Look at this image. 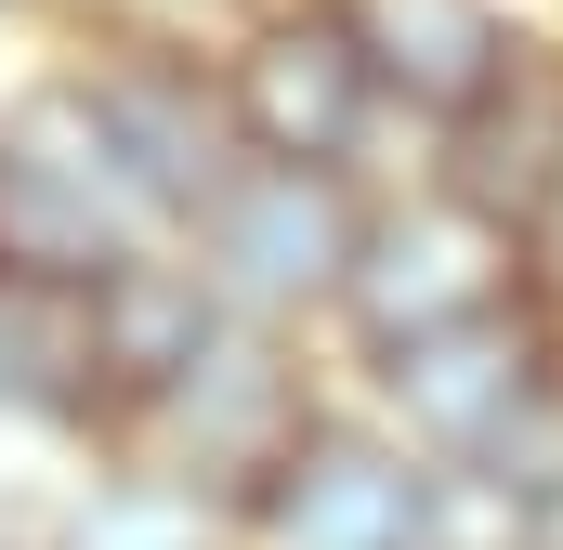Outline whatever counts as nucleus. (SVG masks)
I'll use <instances>...</instances> for the list:
<instances>
[{
  "mask_svg": "<svg viewBox=\"0 0 563 550\" xmlns=\"http://www.w3.org/2000/svg\"><path fill=\"white\" fill-rule=\"evenodd\" d=\"M106 394V288L0 263V407H92Z\"/></svg>",
  "mask_w": 563,
  "mask_h": 550,
  "instance_id": "obj_10",
  "label": "nucleus"
},
{
  "mask_svg": "<svg viewBox=\"0 0 563 550\" xmlns=\"http://www.w3.org/2000/svg\"><path fill=\"white\" fill-rule=\"evenodd\" d=\"M367 92H380V66H367L354 13H276V26L236 53V79H223L236 144H250L263 170H328V157L354 144V119H367Z\"/></svg>",
  "mask_w": 563,
  "mask_h": 550,
  "instance_id": "obj_2",
  "label": "nucleus"
},
{
  "mask_svg": "<svg viewBox=\"0 0 563 550\" xmlns=\"http://www.w3.org/2000/svg\"><path fill=\"white\" fill-rule=\"evenodd\" d=\"M354 250H367V223L341 210L328 170H236L210 197V263H223V288H250V301L354 288Z\"/></svg>",
  "mask_w": 563,
  "mask_h": 550,
  "instance_id": "obj_5",
  "label": "nucleus"
},
{
  "mask_svg": "<svg viewBox=\"0 0 563 550\" xmlns=\"http://www.w3.org/2000/svg\"><path fill=\"white\" fill-rule=\"evenodd\" d=\"M485 223L498 210H551L563 197V79H538V66H511L485 106H472V184H459Z\"/></svg>",
  "mask_w": 563,
  "mask_h": 550,
  "instance_id": "obj_12",
  "label": "nucleus"
},
{
  "mask_svg": "<svg viewBox=\"0 0 563 550\" xmlns=\"http://www.w3.org/2000/svg\"><path fill=\"white\" fill-rule=\"evenodd\" d=\"M511 550H563V485H551V498H525V525H511Z\"/></svg>",
  "mask_w": 563,
  "mask_h": 550,
  "instance_id": "obj_13",
  "label": "nucleus"
},
{
  "mask_svg": "<svg viewBox=\"0 0 563 550\" xmlns=\"http://www.w3.org/2000/svg\"><path fill=\"white\" fill-rule=\"evenodd\" d=\"M394 407L420 419L432 446H472V459H498L525 419L551 407V341L525 328V315H472V328H432L394 354Z\"/></svg>",
  "mask_w": 563,
  "mask_h": 550,
  "instance_id": "obj_4",
  "label": "nucleus"
},
{
  "mask_svg": "<svg viewBox=\"0 0 563 550\" xmlns=\"http://www.w3.org/2000/svg\"><path fill=\"white\" fill-rule=\"evenodd\" d=\"M157 419L184 432V459H210V472H223V485H250V498L276 485L288 446L314 432L301 394H288V367L263 354V341H210V367H197L184 394H157Z\"/></svg>",
  "mask_w": 563,
  "mask_h": 550,
  "instance_id": "obj_8",
  "label": "nucleus"
},
{
  "mask_svg": "<svg viewBox=\"0 0 563 550\" xmlns=\"http://www.w3.org/2000/svg\"><path fill=\"white\" fill-rule=\"evenodd\" d=\"M79 106H92V132H106V157H119L132 197H223V132H236V106H210L184 66H106Z\"/></svg>",
  "mask_w": 563,
  "mask_h": 550,
  "instance_id": "obj_7",
  "label": "nucleus"
},
{
  "mask_svg": "<svg viewBox=\"0 0 563 550\" xmlns=\"http://www.w3.org/2000/svg\"><path fill=\"white\" fill-rule=\"evenodd\" d=\"M354 40H367V66H380L394 92H420L445 119H472V106L525 66V40H511L485 0H354Z\"/></svg>",
  "mask_w": 563,
  "mask_h": 550,
  "instance_id": "obj_9",
  "label": "nucleus"
},
{
  "mask_svg": "<svg viewBox=\"0 0 563 550\" xmlns=\"http://www.w3.org/2000/svg\"><path fill=\"white\" fill-rule=\"evenodd\" d=\"M498 288H511V223H485L472 197H432V210H394V223H367V250H354V315H367V341L380 354H407L432 328H472V315H498Z\"/></svg>",
  "mask_w": 563,
  "mask_h": 550,
  "instance_id": "obj_3",
  "label": "nucleus"
},
{
  "mask_svg": "<svg viewBox=\"0 0 563 550\" xmlns=\"http://www.w3.org/2000/svg\"><path fill=\"white\" fill-rule=\"evenodd\" d=\"M119 157L92 132V106H40L0 132V263L13 275H66V288H106L119 275Z\"/></svg>",
  "mask_w": 563,
  "mask_h": 550,
  "instance_id": "obj_1",
  "label": "nucleus"
},
{
  "mask_svg": "<svg viewBox=\"0 0 563 550\" xmlns=\"http://www.w3.org/2000/svg\"><path fill=\"white\" fill-rule=\"evenodd\" d=\"M210 288L197 275H170V263H119L106 275V394H184L197 367H210Z\"/></svg>",
  "mask_w": 563,
  "mask_h": 550,
  "instance_id": "obj_11",
  "label": "nucleus"
},
{
  "mask_svg": "<svg viewBox=\"0 0 563 550\" xmlns=\"http://www.w3.org/2000/svg\"><path fill=\"white\" fill-rule=\"evenodd\" d=\"M250 512H263L276 550H420L432 538V485L394 446H367V432H301L288 472Z\"/></svg>",
  "mask_w": 563,
  "mask_h": 550,
  "instance_id": "obj_6",
  "label": "nucleus"
}]
</instances>
